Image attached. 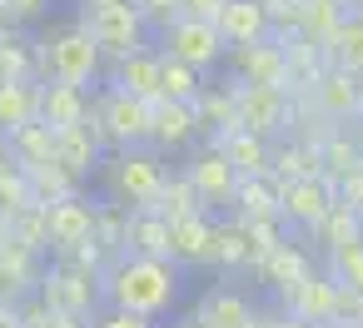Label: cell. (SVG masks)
Returning <instances> with one entry per match:
<instances>
[{
  "label": "cell",
  "mask_w": 363,
  "mask_h": 328,
  "mask_svg": "<svg viewBox=\"0 0 363 328\" xmlns=\"http://www.w3.org/2000/svg\"><path fill=\"white\" fill-rule=\"evenodd\" d=\"M150 110L155 105H145V100H130V95H120V90H100V95H90V120H85V130L105 145V149H145L150 145Z\"/></svg>",
  "instance_id": "5b68a950"
},
{
  "label": "cell",
  "mask_w": 363,
  "mask_h": 328,
  "mask_svg": "<svg viewBox=\"0 0 363 328\" xmlns=\"http://www.w3.org/2000/svg\"><path fill=\"white\" fill-rule=\"evenodd\" d=\"M214 145L224 149V159L234 164L239 179H269V174H274V145H269V140L244 135V130H229V135H219Z\"/></svg>",
  "instance_id": "44dd1931"
},
{
  "label": "cell",
  "mask_w": 363,
  "mask_h": 328,
  "mask_svg": "<svg viewBox=\"0 0 363 328\" xmlns=\"http://www.w3.org/2000/svg\"><path fill=\"white\" fill-rule=\"evenodd\" d=\"M308 234H313V244H318L323 254L348 249V244H358V239H363V214H353L348 204H333V209H328Z\"/></svg>",
  "instance_id": "f1b7e54d"
},
{
  "label": "cell",
  "mask_w": 363,
  "mask_h": 328,
  "mask_svg": "<svg viewBox=\"0 0 363 328\" xmlns=\"http://www.w3.org/2000/svg\"><path fill=\"white\" fill-rule=\"evenodd\" d=\"M323 65L348 70V75H358V80H363V21H358V16H348V21H343V30H338V35H333V45L323 50Z\"/></svg>",
  "instance_id": "1f68e13d"
},
{
  "label": "cell",
  "mask_w": 363,
  "mask_h": 328,
  "mask_svg": "<svg viewBox=\"0 0 363 328\" xmlns=\"http://www.w3.org/2000/svg\"><path fill=\"white\" fill-rule=\"evenodd\" d=\"M155 50H160L164 60H179V65L199 70V75H209V70L224 65V55H229V45L219 40L214 21H194V16H179L169 30H160V35H155Z\"/></svg>",
  "instance_id": "52a82bcc"
},
{
  "label": "cell",
  "mask_w": 363,
  "mask_h": 328,
  "mask_svg": "<svg viewBox=\"0 0 363 328\" xmlns=\"http://www.w3.org/2000/svg\"><path fill=\"white\" fill-rule=\"evenodd\" d=\"M130 214L135 209H125V204H95V244L110 254V259H125L130 254Z\"/></svg>",
  "instance_id": "f546056e"
},
{
  "label": "cell",
  "mask_w": 363,
  "mask_h": 328,
  "mask_svg": "<svg viewBox=\"0 0 363 328\" xmlns=\"http://www.w3.org/2000/svg\"><path fill=\"white\" fill-rule=\"evenodd\" d=\"M333 194H338V204H348L353 214H363V169H353V174L333 179Z\"/></svg>",
  "instance_id": "7bdbcfd3"
},
{
  "label": "cell",
  "mask_w": 363,
  "mask_h": 328,
  "mask_svg": "<svg viewBox=\"0 0 363 328\" xmlns=\"http://www.w3.org/2000/svg\"><path fill=\"white\" fill-rule=\"evenodd\" d=\"M184 293V268L169 259H140L125 254L100 273V303L120 308V313H140V318H164Z\"/></svg>",
  "instance_id": "6da1fadb"
},
{
  "label": "cell",
  "mask_w": 363,
  "mask_h": 328,
  "mask_svg": "<svg viewBox=\"0 0 363 328\" xmlns=\"http://www.w3.org/2000/svg\"><path fill=\"white\" fill-rule=\"evenodd\" d=\"M269 328H313V323H303V318H294V313H284V308H279Z\"/></svg>",
  "instance_id": "bcb514c9"
},
{
  "label": "cell",
  "mask_w": 363,
  "mask_h": 328,
  "mask_svg": "<svg viewBox=\"0 0 363 328\" xmlns=\"http://www.w3.org/2000/svg\"><path fill=\"white\" fill-rule=\"evenodd\" d=\"M105 70V55L95 50V40L85 35L80 21H60L45 26L35 40V80L40 85H70V90H90Z\"/></svg>",
  "instance_id": "7a4b0ae2"
},
{
  "label": "cell",
  "mask_w": 363,
  "mask_h": 328,
  "mask_svg": "<svg viewBox=\"0 0 363 328\" xmlns=\"http://www.w3.org/2000/svg\"><path fill=\"white\" fill-rule=\"evenodd\" d=\"M160 328H204L194 313H184V318H169V323H160Z\"/></svg>",
  "instance_id": "7dc6e473"
},
{
  "label": "cell",
  "mask_w": 363,
  "mask_h": 328,
  "mask_svg": "<svg viewBox=\"0 0 363 328\" xmlns=\"http://www.w3.org/2000/svg\"><path fill=\"white\" fill-rule=\"evenodd\" d=\"M254 273H259L264 283H274V288H279V298H284L294 283H303V278L313 273V264H308V254H303L298 244H289V239H284V244H279V249H274Z\"/></svg>",
  "instance_id": "484cf974"
},
{
  "label": "cell",
  "mask_w": 363,
  "mask_h": 328,
  "mask_svg": "<svg viewBox=\"0 0 363 328\" xmlns=\"http://www.w3.org/2000/svg\"><path fill=\"white\" fill-rule=\"evenodd\" d=\"M294 125V95L289 90H269V85H234V130L259 135L274 145V135H284Z\"/></svg>",
  "instance_id": "ba28073f"
},
{
  "label": "cell",
  "mask_w": 363,
  "mask_h": 328,
  "mask_svg": "<svg viewBox=\"0 0 363 328\" xmlns=\"http://www.w3.org/2000/svg\"><path fill=\"white\" fill-rule=\"evenodd\" d=\"M184 179H189V189L199 194L204 214H209V209H234L239 174H234V164L224 159V149H219L214 140H209L204 149H194V154H189V164H184Z\"/></svg>",
  "instance_id": "9c48e42d"
},
{
  "label": "cell",
  "mask_w": 363,
  "mask_h": 328,
  "mask_svg": "<svg viewBox=\"0 0 363 328\" xmlns=\"http://www.w3.org/2000/svg\"><path fill=\"white\" fill-rule=\"evenodd\" d=\"M0 249H6V219H0Z\"/></svg>",
  "instance_id": "816d5d0a"
},
{
  "label": "cell",
  "mask_w": 363,
  "mask_h": 328,
  "mask_svg": "<svg viewBox=\"0 0 363 328\" xmlns=\"http://www.w3.org/2000/svg\"><path fill=\"white\" fill-rule=\"evenodd\" d=\"M100 159H105V145L80 125V130H65V135H55V164L75 179V184H85L90 174H100Z\"/></svg>",
  "instance_id": "7402d4cb"
},
{
  "label": "cell",
  "mask_w": 363,
  "mask_h": 328,
  "mask_svg": "<svg viewBox=\"0 0 363 328\" xmlns=\"http://www.w3.org/2000/svg\"><path fill=\"white\" fill-rule=\"evenodd\" d=\"M358 120H363V105H358Z\"/></svg>",
  "instance_id": "db71d44e"
},
{
  "label": "cell",
  "mask_w": 363,
  "mask_h": 328,
  "mask_svg": "<svg viewBox=\"0 0 363 328\" xmlns=\"http://www.w3.org/2000/svg\"><path fill=\"white\" fill-rule=\"evenodd\" d=\"M40 120V80H11L0 85V140L11 130H26Z\"/></svg>",
  "instance_id": "603a6c76"
},
{
  "label": "cell",
  "mask_w": 363,
  "mask_h": 328,
  "mask_svg": "<svg viewBox=\"0 0 363 328\" xmlns=\"http://www.w3.org/2000/svg\"><path fill=\"white\" fill-rule=\"evenodd\" d=\"M323 273H328L338 288H348V293H363V239H358V244H348V249H333Z\"/></svg>",
  "instance_id": "f35d334b"
},
{
  "label": "cell",
  "mask_w": 363,
  "mask_h": 328,
  "mask_svg": "<svg viewBox=\"0 0 363 328\" xmlns=\"http://www.w3.org/2000/svg\"><path fill=\"white\" fill-rule=\"evenodd\" d=\"M194 318H199L204 328H254L259 303H254L244 288H234V283H214V288L199 293Z\"/></svg>",
  "instance_id": "9a60e30c"
},
{
  "label": "cell",
  "mask_w": 363,
  "mask_h": 328,
  "mask_svg": "<svg viewBox=\"0 0 363 328\" xmlns=\"http://www.w3.org/2000/svg\"><path fill=\"white\" fill-rule=\"evenodd\" d=\"M6 149H11V164L16 169H40V164H55V135L50 125H26V130H11L6 135Z\"/></svg>",
  "instance_id": "d4e9b609"
},
{
  "label": "cell",
  "mask_w": 363,
  "mask_h": 328,
  "mask_svg": "<svg viewBox=\"0 0 363 328\" xmlns=\"http://www.w3.org/2000/svg\"><path fill=\"white\" fill-rule=\"evenodd\" d=\"M164 179H169L164 154H155L150 145L145 149H105V159H100V184H105L110 204H125V209H155Z\"/></svg>",
  "instance_id": "3957f363"
},
{
  "label": "cell",
  "mask_w": 363,
  "mask_h": 328,
  "mask_svg": "<svg viewBox=\"0 0 363 328\" xmlns=\"http://www.w3.org/2000/svg\"><path fill=\"white\" fill-rule=\"evenodd\" d=\"M26 179H30V194H35V209H50V204H60V199H75V194H80V184H75L60 164L26 169Z\"/></svg>",
  "instance_id": "e575fe53"
},
{
  "label": "cell",
  "mask_w": 363,
  "mask_h": 328,
  "mask_svg": "<svg viewBox=\"0 0 363 328\" xmlns=\"http://www.w3.org/2000/svg\"><path fill=\"white\" fill-rule=\"evenodd\" d=\"M343 11H348V16H358V21H363V0H343Z\"/></svg>",
  "instance_id": "c3c4849f"
},
{
  "label": "cell",
  "mask_w": 363,
  "mask_h": 328,
  "mask_svg": "<svg viewBox=\"0 0 363 328\" xmlns=\"http://www.w3.org/2000/svg\"><path fill=\"white\" fill-rule=\"evenodd\" d=\"M338 298H343V288H338L323 268H313L303 283H294V288L284 293V313H294V318L323 328V323H338Z\"/></svg>",
  "instance_id": "5bb4252c"
},
{
  "label": "cell",
  "mask_w": 363,
  "mask_h": 328,
  "mask_svg": "<svg viewBox=\"0 0 363 328\" xmlns=\"http://www.w3.org/2000/svg\"><path fill=\"white\" fill-rule=\"evenodd\" d=\"M234 219H279V194H274V179H239V194H234Z\"/></svg>",
  "instance_id": "d590c367"
},
{
  "label": "cell",
  "mask_w": 363,
  "mask_h": 328,
  "mask_svg": "<svg viewBox=\"0 0 363 328\" xmlns=\"http://www.w3.org/2000/svg\"><path fill=\"white\" fill-rule=\"evenodd\" d=\"M11 169V149H6V140H0V174Z\"/></svg>",
  "instance_id": "681fc988"
},
{
  "label": "cell",
  "mask_w": 363,
  "mask_h": 328,
  "mask_svg": "<svg viewBox=\"0 0 363 328\" xmlns=\"http://www.w3.org/2000/svg\"><path fill=\"white\" fill-rule=\"evenodd\" d=\"M45 239H50V254H55V259H65V254H75L80 244H90V239H95V199L80 189L75 199L50 204V209H45Z\"/></svg>",
  "instance_id": "8fae6325"
},
{
  "label": "cell",
  "mask_w": 363,
  "mask_h": 328,
  "mask_svg": "<svg viewBox=\"0 0 363 328\" xmlns=\"http://www.w3.org/2000/svg\"><path fill=\"white\" fill-rule=\"evenodd\" d=\"M179 6H184V16H194V21H214L229 0H179Z\"/></svg>",
  "instance_id": "ee69618b"
},
{
  "label": "cell",
  "mask_w": 363,
  "mask_h": 328,
  "mask_svg": "<svg viewBox=\"0 0 363 328\" xmlns=\"http://www.w3.org/2000/svg\"><path fill=\"white\" fill-rule=\"evenodd\" d=\"M199 90H204V75H199V70H189V65L160 55V100H169V105H194Z\"/></svg>",
  "instance_id": "836d02e7"
},
{
  "label": "cell",
  "mask_w": 363,
  "mask_h": 328,
  "mask_svg": "<svg viewBox=\"0 0 363 328\" xmlns=\"http://www.w3.org/2000/svg\"><path fill=\"white\" fill-rule=\"evenodd\" d=\"M274 179V174H269ZM274 194H279V219L284 224H298V229H313L333 204V179L328 174H313V179H274Z\"/></svg>",
  "instance_id": "30bf717a"
},
{
  "label": "cell",
  "mask_w": 363,
  "mask_h": 328,
  "mask_svg": "<svg viewBox=\"0 0 363 328\" xmlns=\"http://www.w3.org/2000/svg\"><path fill=\"white\" fill-rule=\"evenodd\" d=\"M90 328H160L155 318H140V313H120V308H95V318H90Z\"/></svg>",
  "instance_id": "b9f144b4"
},
{
  "label": "cell",
  "mask_w": 363,
  "mask_h": 328,
  "mask_svg": "<svg viewBox=\"0 0 363 328\" xmlns=\"http://www.w3.org/2000/svg\"><path fill=\"white\" fill-rule=\"evenodd\" d=\"M169 264H179V268L214 264V219L209 214H189V219L169 224Z\"/></svg>",
  "instance_id": "e0dca14e"
},
{
  "label": "cell",
  "mask_w": 363,
  "mask_h": 328,
  "mask_svg": "<svg viewBox=\"0 0 363 328\" xmlns=\"http://www.w3.org/2000/svg\"><path fill=\"white\" fill-rule=\"evenodd\" d=\"M308 105L318 110V120H323V125H348V120H358L363 80H358V75H348V70L323 65V70H318V80L308 85Z\"/></svg>",
  "instance_id": "7c38bea8"
},
{
  "label": "cell",
  "mask_w": 363,
  "mask_h": 328,
  "mask_svg": "<svg viewBox=\"0 0 363 328\" xmlns=\"http://www.w3.org/2000/svg\"><path fill=\"white\" fill-rule=\"evenodd\" d=\"M199 140V120H194V105H169V100H160L155 110H150V149L155 154H179V149H189Z\"/></svg>",
  "instance_id": "2e32d148"
},
{
  "label": "cell",
  "mask_w": 363,
  "mask_h": 328,
  "mask_svg": "<svg viewBox=\"0 0 363 328\" xmlns=\"http://www.w3.org/2000/svg\"><path fill=\"white\" fill-rule=\"evenodd\" d=\"M35 298L50 313H85V318H95V308H100V278L90 268L70 264V259H55V264L40 268Z\"/></svg>",
  "instance_id": "8992f818"
},
{
  "label": "cell",
  "mask_w": 363,
  "mask_h": 328,
  "mask_svg": "<svg viewBox=\"0 0 363 328\" xmlns=\"http://www.w3.org/2000/svg\"><path fill=\"white\" fill-rule=\"evenodd\" d=\"M130 254H140V259H169V224L155 209H135L130 214Z\"/></svg>",
  "instance_id": "4dcf8cb0"
},
{
  "label": "cell",
  "mask_w": 363,
  "mask_h": 328,
  "mask_svg": "<svg viewBox=\"0 0 363 328\" xmlns=\"http://www.w3.org/2000/svg\"><path fill=\"white\" fill-rule=\"evenodd\" d=\"M26 209H35V194H30V179H26V169H6V174H0V219H21Z\"/></svg>",
  "instance_id": "74e56055"
},
{
  "label": "cell",
  "mask_w": 363,
  "mask_h": 328,
  "mask_svg": "<svg viewBox=\"0 0 363 328\" xmlns=\"http://www.w3.org/2000/svg\"><path fill=\"white\" fill-rule=\"evenodd\" d=\"M214 264L219 268H254V239L244 219H214Z\"/></svg>",
  "instance_id": "4316f807"
},
{
  "label": "cell",
  "mask_w": 363,
  "mask_h": 328,
  "mask_svg": "<svg viewBox=\"0 0 363 328\" xmlns=\"http://www.w3.org/2000/svg\"><path fill=\"white\" fill-rule=\"evenodd\" d=\"M110 90L130 95V100H145V105H160V50H140V55H125L110 65Z\"/></svg>",
  "instance_id": "d6986e66"
},
{
  "label": "cell",
  "mask_w": 363,
  "mask_h": 328,
  "mask_svg": "<svg viewBox=\"0 0 363 328\" xmlns=\"http://www.w3.org/2000/svg\"><path fill=\"white\" fill-rule=\"evenodd\" d=\"M214 30H219V40L229 50H239V45L269 40L274 35V21H269V11L259 6V0H229V6L214 16Z\"/></svg>",
  "instance_id": "ac0fdd59"
},
{
  "label": "cell",
  "mask_w": 363,
  "mask_h": 328,
  "mask_svg": "<svg viewBox=\"0 0 363 328\" xmlns=\"http://www.w3.org/2000/svg\"><path fill=\"white\" fill-rule=\"evenodd\" d=\"M45 328H90V318H85V313H50Z\"/></svg>",
  "instance_id": "f6af8a7d"
},
{
  "label": "cell",
  "mask_w": 363,
  "mask_h": 328,
  "mask_svg": "<svg viewBox=\"0 0 363 328\" xmlns=\"http://www.w3.org/2000/svg\"><path fill=\"white\" fill-rule=\"evenodd\" d=\"M0 16H6L11 30H21V26H35L50 16V0H0Z\"/></svg>",
  "instance_id": "60d3db41"
},
{
  "label": "cell",
  "mask_w": 363,
  "mask_h": 328,
  "mask_svg": "<svg viewBox=\"0 0 363 328\" xmlns=\"http://www.w3.org/2000/svg\"><path fill=\"white\" fill-rule=\"evenodd\" d=\"M155 214L164 224H174V219H189V214H204V204H199V194L189 189L184 174H169L164 189H160V199H155Z\"/></svg>",
  "instance_id": "8d00e7d4"
},
{
  "label": "cell",
  "mask_w": 363,
  "mask_h": 328,
  "mask_svg": "<svg viewBox=\"0 0 363 328\" xmlns=\"http://www.w3.org/2000/svg\"><path fill=\"white\" fill-rule=\"evenodd\" d=\"M0 328H16V313L11 308H0Z\"/></svg>",
  "instance_id": "f907efd6"
},
{
  "label": "cell",
  "mask_w": 363,
  "mask_h": 328,
  "mask_svg": "<svg viewBox=\"0 0 363 328\" xmlns=\"http://www.w3.org/2000/svg\"><path fill=\"white\" fill-rule=\"evenodd\" d=\"M348 11H343V0H303V11H298V35L318 50L333 45V35L343 30Z\"/></svg>",
  "instance_id": "cb8c5ba5"
},
{
  "label": "cell",
  "mask_w": 363,
  "mask_h": 328,
  "mask_svg": "<svg viewBox=\"0 0 363 328\" xmlns=\"http://www.w3.org/2000/svg\"><path fill=\"white\" fill-rule=\"evenodd\" d=\"M11 80H35V40H26L21 30L0 35V85Z\"/></svg>",
  "instance_id": "d6a6232c"
},
{
  "label": "cell",
  "mask_w": 363,
  "mask_h": 328,
  "mask_svg": "<svg viewBox=\"0 0 363 328\" xmlns=\"http://www.w3.org/2000/svg\"><path fill=\"white\" fill-rule=\"evenodd\" d=\"M130 6L140 11V21L150 26V35H160V30H169L179 16H184V6L179 0H130Z\"/></svg>",
  "instance_id": "ab89813d"
},
{
  "label": "cell",
  "mask_w": 363,
  "mask_h": 328,
  "mask_svg": "<svg viewBox=\"0 0 363 328\" xmlns=\"http://www.w3.org/2000/svg\"><path fill=\"white\" fill-rule=\"evenodd\" d=\"M194 120H199V135H229L234 130V85H204L199 100H194Z\"/></svg>",
  "instance_id": "83f0119b"
},
{
  "label": "cell",
  "mask_w": 363,
  "mask_h": 328,
  "mask_svg": "<svg viewBox=\"0 0 363 328\" xmlns=\"http://www.w3.org/2000/svg\"><path fill=\"white\" fill-rule=\"evenodd\" d=\"M80 26H85V35L95 40V50H100L110 65H115V60H125V55H140V50H150V45H155L150 26L140 21V11L130 6V0L80 6Z\"/></svg>",
  "instance_id": "277c9868"
},
{
  "label": "cell",
  "mask_w": 363,
  "mask_h": 328,
  "mask_svg": "<svg viewBox=\"0 0 363 328\" xmlns=\"http://www.w3.org/2000/svg\"><path fill=\"white\" fill-rule=\"evenodd\" d=\"M224 60H234V85H269V90H289V60H284V45L279 35L259 40V45H239L229 50Z\"/></svg>",
  "instance_id": "4fadbf2b"
},
{
  "label": "cell",
  "mask_w": 363,
  "mask_h": 328,
  "mask_svg": "<svg viewBox=\"0 0 363 328\" xmlns=\"http://www.w3.org/2000/svg\"><path fill=\"white\" fill-rule=\"evenodd\" d=\"M323 328H348V323H323Z\"/></svg>",
  "instance_id": "f5cc1de1"
},
{
  "label": "cell",
  "mask_w": 363,
  "mask_h": 328,
  "mask_svg": "<svg viewBox=\"0 0 363 328\" xmlns=\"http://www.w3.org/2000/svg\"><path fill=\"white\" fill-rule=\"evenodd\" d=\"M90 120V90H70V85H40V125H50V135L80 130Z\"/></svg>",
  "instance_id": "ffe728a7"
}]
</instances>
